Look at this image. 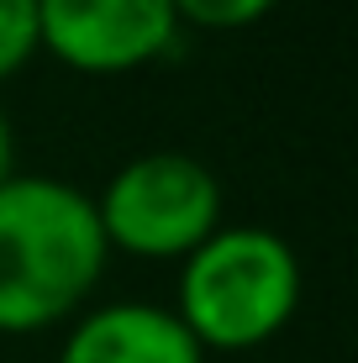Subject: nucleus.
Listing matches in <instances>:
<instances>
[{"label":"nucleus","mask_w":358,"mask_h":363,"mask_svg":"<svg viewBox=\"0 0 358 363\" xmlns=\"http://www.w3.org/2000/svg\"><path fill=\"white\" fill-rule=\"evenodd\" d=\"M106 247L138 258H190L221 227V184L190 153H142L95 195Z\"/></svg>","instance_id":"nucleus-3"},{"label":"nucleus","mask_w":358,"mask_h":363,"mask_svg":"<svg viewBox=\"0 0 358 363\" xmlns=\"http://www.w3.org/2000/svg\"><path fill=\"white\" fill-rule=\"evenodd\" d=\"M301 306V264L269 227H216L184 258L174 316L206 347L242 353L285 332Z\"/></svg>","instance_id":"nucleus-2"},{"label":"nucleus","mask_w":358,"mask_h":363,"mask_svg":"<svg viewBox=\"0 0 358 363\" xmlns=\"http://www.w3.org/2000/svg\"><path fill=\"white\" fill-rule=\"evenodd\" d=\"M58 363H206V353L174 311L116 300L74 321Z\"/></svg>","instance_id":"nucleus-5"},{"label":"nucleus","mask_w":358,"mask_h":363,"mask_svg":"<svg viewBox=\"0 0 358 363\" xmlns=\"http://www.w3.org/2000/svg\"><path fill=\"white\" fill-rule=\"evenodd\" d=\"M37 48H43L37 0H0V79H11L16 69H27Z\"/></svg>","instance_id":"nucleus-6"},{"label":"nucleus","mask_w":358,"mask_h":363,"mask_svg":"<svg viewBox=\"0 0 358 363\" xmlns=\"http://www.w3.org/2000/svg\"><path fill=\"white\" fill-rule=\"evenodd\" d=\"M0 179H11V121L0 111Z\"/></svg>","instance_id":"nucleus-8"},{"label":"nucleus","mask_w":358,"mask_h":363,"mask_svg":"<svg viewBox=\"0 0 358 363\" xmlns=\"http://www.w3.org/2000/svg\"><path fill=\"white\" fill-rule=\"evenodd\" d=\"M95 195L47 174L0 179V332H43L79 311L106 274Z\"/></svg>","instance_id":"nucleus-1"},{"label":"nucleus","mask_w":358,"mask_h":363,"mask_svg":"<svg viewBox=\"0 0 358 363\" xmlns=\"http://www.w3.org/2000/svg\"><path fill=\"white\" fill-rule=\"evenodd\" d=\"M37 32L79 74H132L179 37L174 0H37Z\"/></svg>","instance_id":"nucleus-4"},{"label":"nucleus","mask_w":358,"mask_h":363,"mask_svg":"<svg viewBox=\"0 0 358 363\" xmlns=\"http://www.w3.org/2000/svg\"><path fill=\"white\" fill-rule=\"evenodd\" d=\"M279 0H174V16L179 27H206V32H237V27H253L274 11Z\"/></svg>","instance_id":"nucleus-7"}]
</instances>
